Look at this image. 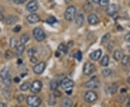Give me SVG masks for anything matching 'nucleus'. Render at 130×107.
I'll return each mask as SVG.
<instances>
[{
    "mask_svg": "<svg viewBox=\"0 0 130 107\" xmlns=\"http://www.w3.org/2000/svg\"><path fill=\"white\" fill-rule=\"evenodd\" d=\"M77 15V9L74 6H69L65 11L64 17L67 21H72Z\"/></svg>",
    "mask_w": 130,
    "mask_h": 107,
    "instance_id": "nucleus-1",
    "label": "nucleus"
},
{
    "mask_svg": "<svg viewBox=\"0 0 130 107\" xmlns=\"http://www.w3.org/2000/svg\"><path fill=\"white\" fill-rule=\"evenodd\" d=\"M27 104L32 107H38L41 104V99L38 96H29L27 98Z\"/></svg>",
    "mask_w": 130,
    "mask_h": 107,
    "instance_id": "nucleus-2",
    "label": "nucleus"
},
{
    "mask_svg": "<svg viewBox=\"0 0 130 107\" xmlns=\"http://www.w3.org/2000/svg\"><path fill=\"white\" fill-rule=\"evenodd\" d=\"M100 86V82L95 76L92 77L90 80H89L85 83V87L87 88H90V89L98 88Z\"/></svg>",
    "mask_w": 130,
    "mask_h": 107,
    "instance_id": "nucleus-3",
    "label": "nucleus"
},
{
    "mask_svg": "<svg viewBox=\"0 0 130 107\" xmlns=\"http://www.w3.org/2000/svg\"><path fill=\"white\" fill-rule=\"evenodd\" d=\"M33 35L37 41H42L46 38V35L44 33V31H43L41 28H34L33 31Z\"/></svg>",
    "mask_w": 130,
    "mask_h": 107,
    "instance_id": "nucleus-4",
    "label": "nucleus"
},
{
    "mask_svg": "<svg viewBox=\"0 0 130 107\" xmlns=\"http://www.w3.org/2000/svg\"><path fill=\"white\" fill-rule=\"evenodd\" d=\"M74 85H75L74 81L68 77H64L61 81V88L65 91L72 90V88L74 87Z\"/></svg>",
    "mask_w": 130,
    "mask_h": 107,
    "instance_id": "nucleus-5",
    "label": "nucleus"
},
{
    "mask_svg": "<svg viewBox=\"0 0 130 107\" xmlns=\"http://www.w3.org/2000/svg\"><path fill=\"white\" fill-rule=\"evenodd\" d=\"M42 87H43L42 82L38 80H36L31 85V88H31V91L33 93H34V94L38 93L39 92L41 91Z\"/></svg>",
    "mask_w": 130,
    "mask_h": 107,
    "instance_id": "nucleus-6",
    "label": "nucleus"
},
{
    "mask_svg": "<svg viewBox=\"0 0 130 107\" xmlns=\"http://www.w3.org/2000/svg\"><path fill=\"white\" fill-rule=\"evenodd\" d=\"M98 99V94L93 91H88L85 93V100L87 103H93Z\"/></svg>",
    "mask_w": 130,
    "mask_h": 107,
    "instance_id": "nucleus-7",
    "label": "nucleus"
},
{
    "mask_svg": "<svg viewBox=\"0 0 130 107\" xmlns=\"http://www.w3.org/2000/svg\"><path fill=\"white\" fill-rule=\"evenodd\" d=\"M95 70V66L94 64L90 62H87L84 64L83 67V72L86 75H90Z\"/></svg>",
    "mask_w": 130,
    "mask_h": 107,
    "instance_id": "nucleus-8",
    "label": "nucleus"
},
{
    "mask_svg": "<svg viewBox=\"0 0 130 107\" xmlns=\"http://www.w3.org/2000/svg\"><path fill=\"white\" fill-rule=\"evenodd\" d=\"M46 69V64L44 62H40L39 64H37L33 67V72L37 74L40 75L43 72V71Z\"/></svg>",
    "mask_w": 130,
    "mask_h": 107,
    "instance_id": "nucleus-9",
    "label": "nucleus"
},
{
    "mask_svg": "<svg viewBox=\"0 0 130 107\" xmlns=\"http://www.w3.org/2000/svg\"><path fill=\"white\" fill-rule=\"evenodd\" d=\"M27 10L30 12H34L36 11H37L38 9V2L36 0H32L30 2H28V4L26 6Z\"/></svg>",
    "mask_w": 130,
    "mask_h": 107,
    "instance_id": "nucleus-10",
    "label": "nucleus"
},
{
    "mask_svg": "<svg viewBox=\"0 0 130 107\" xmlns=\"http://www.w3.org/2000/svg\"><path fill=\"white\" fill-rule=\"evenodd\" d=\"M118 10H119V7L116 4H109L107 7L106 13H107L108 15L113 16L114 14L117 13Z\"/></svg>",
    "mask_w": 130,
    "mask_h": 107,
    "instance_id": "nucleus-11",
    "label": "nucleus"
},
{
    "mask_svg": "<svg viewBox=\"0 0 130 107\" xmlns=\"http://www.w3.org/2000/svg\"><path fill=\"white\" fill-rule=\"evenodd\" d=\"M87 21L90 25H96L99 23V18L95 14L92 13V14H90L87 17Z\"/></svg>",
    "mask_w": 130,
    "mask_h": 107,
    "instance_id": "nucleus-12",
    "label": "nucleus"
},
{
    "mask_svg": "<svg viewBox=\"0 0 130 107\" xmlns=\"http://www.w3.org/2000/svg\"><path fill=\"white\" fill-rule=\"evenodd\" d=\"M27 20L30 23H36L40 20V17L37 14L33 13L27 17Z\"/></svg>",
    "mask_w": 130,
    "mask_h": 107,
    "instance_id": "nucleus-13",
    "label": "nucleus"
},
{
    "mask_svg": "<svg viewBox=\"0 0 130 107\" xmlns=\"http://www.w3.org/2000/svg\"><path fill=\"white\" fill-rule=\"evenodd\" d=\"M101 54H102L101 50L100 49H98V50H95V51H94L93 52L90 54V57L93 61H97V60L99 59L100 57L101 56Z\"/></svg>",
    "mask_w": 130,
    "mask_h": 107,
    "instance_id": "nucleus-14",
    "label": "nucleus"
},
{
    "mask_svg": "<svg viewBox=\"0 0 130 107\" xmlns=\"http://www.w3.org/2000/svg\"><path fill=\"white\" fill-rule=\"evenodd\" d=\"M85 22V17L84 15L82 14V13H80V14H77L75 17V23L77 25V26L79 27H81Z\"/></svg>",
    "mask_w": 130,
    "mask_h": 107,
    "instance_id": "nucleus-15",
    "label": "nucleus"
},
{
    "mask_svg": "<svg viewBox=\"0 0 130 107\" xmlns=\"http://www.w3.org/2000/svg\"><path fill=\"white\" fill-rule=\"evenodd\" d=\"M25 46L24 44H18L17 46L16 47V52H15L16 55H17V56H21V55L23 54V52H25Z\"/></svg>",
    "mask_w": 130,
    "mask_h": 107,
    "instance_id": "nucleus-16",
    "label": "nucleus"
},
{
    "mask_svg": "<svg viewBox=\"0 0 130 107\" xmlns=\"http://www.w3.org/2000/svg\"><path fill=\"white\" fill-rule=\"evenodd\" d=\"M113 57L116 61H119L122 59L123 57V52L122 50H119V49H117L116 50L114 53L113 55Z\"/></svg>",
    "mask_w": 130,
    "mask_h": 107,
    "instance_id": "nucleus-17",
    "label": "nucleus"
},
{
    "mask_svg": "<svg viewBox=\"0 0 130 107\" xmlns=\"http://www.w3.org/2000/svg\"><path fill=\"white\" fill-rule=\"evenodd\" d=\"M117 90H118L117 85L112 84L111 85H110V86L108 87V89L106 90V93L113 95V94H114V93H116L117 92Z\"/></svg>",
    "mask_w": 130,
    "mask_h": 107,
    "instance_id": "nucleus-18",
    "label": "nucleus"
},
{
    "mask_svg": "<svg viewBox=\"0 0 130 107\" xmlns=\"http://www.w3.org/2000/svg\"><path fill=\"white\" fill-rule=\"evenodd\" d=\"M73 104L72 101L69 98H64L61 101V105L64 107H71Z\"/></svg>",
    "mask_w": 130,
    "mask_h": 107,
    "instance_id": "nucleus-19",
    "label": "nucleus"
},
{
    "mask_svg": "<svg viewBox=\"0 0 130 107\" xmlns=\"http://www.w3.org/2000/svg\"><path fill=\"white\" fill-rule=\"evenodd\" d=\"M17 21V17H15V16H8L6 18V23L7 25H11L15 24Z\"/></svg>",
    "mask_w": 130,
    "mask_h": 107,
    "instance_id": "nucleus-20",
    "label": "nucleus"
},
{
    "mask_svg": "<svg viewBox=\"0 0 130 107\" xmlns=\"http://www.w3.org/2000/svg\"><path fill=\"white\" fill-rule=\"evenodd\" d=\"M9 75H9V69L8 68V67H4V68H3V69H1V71L0 72V77H1V78L3 80V79H4L5 77H7Z\"/></svg>",
    "mask_w": 130,
    "mask_h": 107,
    "instance_id": "nucleus-21",
    "label": "nucleus"
},
{
    "mask_svg": "<svg viewBox=\"0 0 130 107\" xmlns=\"http://www.w3.org/2000/svg\"><path fill=\"white\" fill-rule=\"evenodd\" d=\"M29 39H30L29 35L27 34V33H24L20 38V44H25V43H27L29 41Z\"/></svg>",
    "mask_w": 130,
    "mask_h": 107,
    "instance_id": "nucleus-22",
    "label": "nucleus"
},
{
    "mask_svg": "<svg viewBox=\"0 0 130 107\" xmlns=\"http://www.w3.org/2000/svg\"><path fill=\"white\" fill-rule=\"evenodd\" d=\"M108 63H109V56L108 55H104L100 61V64L103 67H107Z\"/></svg>",
    "mask_w": 130,
    "mask_h": 107,
    "instance_id": "nucleus-23",
    "label": "nucleus"
},
{
    "mask_svg": "<svg viewBox=\"0 0 130 107\" xmlns=\"http://www.w3.org/2000/svg\"><path fill=\"white\" fill-rule=\"evenodd\" d=\"M121 60H122V64L124 66H127L130 64V57L127 55L123 56L122 59Z\"/></svg>",
    "mask_w": 130,
    "mask_h": 107,
    "instance_id": "nucleus-24",
    "label": "nucleus"
},
{
    "mask_svg": "<svg viewBox=\"0 0 130 107\" xmlns=\"http://www.w3.org/2000/svg\"><path fill=\"white\" fill-rule=\"evenodd\" d=\"M59 87V83L56 80H52L50 82V88L51 90L52 91H55V90H57Z\"/></svg>",
    "mask_w": 130,
    "mask_h": 107,
    "instance_id": "nucleus-25",
    "label": "nucleus"
},
{
    "mask_svg": "<svg viewBox=\"0 0 130 107\" xmlns=\"http://www.w3.org/2000/svg\"><path fill=\"white\" fill-rule=\"evenodd\" d=\"M112 74V70L111 69H105L101 72V75L104 77H109Z\"/></svg>",
    "mask_w": 130,
    "mask_h": 107,
    "instance_id": "nucleus-26",
    "label": "nucleus"
},
{
    "mask_svg": "<svg viewBox=\"0 0 130 107\" xmlns=\"http://www.w3.org/2000/svg\"><path fill=\"white\" fill-rule=\"evenodd\" d=\"M30 88H31V85H30V83H29L28 82H25V83L21 85L20 87V90L23 91H25L28 90Z\"/></svg>",
    "mask_w": 130,
    "mask_h": 107,
    "instance_id": "nucleus-27",
    "label": "nucleus"
},
{
    "mask_svg": "<svg viewBox=\"0 0 130 107\" xmlns=\"http://www.w3.org/2000/svg\"><path fill=\"white\" fill-rule=\"evenodd\" d=\"M68 48L67 46H65V44H60L59 46H58V50L60 51V52H64V53H67L68 52Z\"/></svg>",
    "mask_w": 130,
    "mask_h": 107,
    "instance_id": "nucleus-28",
    "label": "nucleus"
},
{
    "mask_svg": "<svg viewBox=\"0 0 130 107\" xmlns=\"http://www.w3.org/2000/svg\"><path fill=\"white\" fill-rule=\"evenodd\" d=\"M56 104V96L54 94H51L48 97V104L53 106Z\"/></svg>",
    "mask_w": 130,
    "mask_h": 107,
    "instance_id": "nucleus-29",
    "label": "nucleus"
},
{
    "mask_svg": "<svg viewBox=\"0 0 130 107\" xmlns=\"http://www.w3.org/2000/svg\"><path fill=\"white\" fill-rule=\"evenodd\" d=\"M9 45L12 48H16L17 45H18V43H17V40L15 38H12L10 39V41H9Z\"/></svg>",
    "mask_w": 130,
    "mask_h": 107,
    "instance_id": "nucleus-30",
    "label": "nucleus"
},
{
    "mask_svg": "<svg viewBox=\"0 0 130 107\" xmlns=\"http://www.w3.org/2000/svg\"><path fill=\"white\" fill-rule=\"evenodd\" d=\"M92 5L90 3V2H88V1H87L85 4H84V9L85 12H90V11H91L92 9Z\"/></svg>",
    "mask_w": 130,
    "mask_h": 107,
    "instance_id": "nucleus-31",
    "label": "nucleus"
},
{
    "mask_svg": "<svg viewBox=\"0 0 130 107\" xmlns=\"http://www.w3.org/2000/svg\"><path fill=\"white\" fill-rule=\"evenodd\" d=\"M2 81H3V83L6 86H9L10 84H11V81H12L11 76L9 75V76L7 77H5L4 79H3Z\"/></svg>",
    "mask_w": 130,
    "mask_h": 107,
    "instance_id": "nucleus-32",
    "label": "nucleus"
},
{
    "mask_svg": "<svg viewBox=\"0 0 130 107\" xmlns=\"http://www.w3.org/2000/svg\"><path fill=\"white\" fill-rule=\"evenodd\" d=\"M98 4L102 7H107L109 5V0H100Z\"/></svg>",
    "mask_w": 130,
    "mask_h": 107,
    "instance_id": "nucleus-33",
    "label": "nucleus"
},
{
    "mask_svg": "<svg viewBox=\"0 0 130 107\" xmlns=\"http://www.w3.org/2000/svg\"><path fill=\"white\" fill-rule=\"evenodd\" d=\"M4 56H5V58L7 59H12V58L13 57V53H12V52L10 51V50H7V51L5 52V54H4Z\"/></svg>",
    "mask_w": 130,
    "mask_h": 107,
    "instance_id": "nucleus-34",
    "label": "nucleus"
},
{
    "mask_svg": "<svg viewBox=\"0 0 130 107\" xmlns=\"http://www.w3.org/2000/svg\"><path fill=\"white\" fill-rule=\"evenodd\" d=\"M111 37V34L108 33H106V34H105L103 36V38L101 39V42L103 43V44H104V43H106L109 40V38Z\"/></svg>",
    "mask_w": 130,
    "mask_h": 107,
    "instance_id": "nucleus-35",
    "label": "nucleus"
},
{
    "mask_svg": "<svg viewBox=\"0 0 130 107\" xmlns=\"http://www.w3.org/2000/svg\"><path fill=\"white\" fill-rule=\"evenodd\" d=\"M74 57H75V58H76L78 61H80L81 60H82V58H83L82 52H80V51H78L76 54H74Z\"/></svg>",
    "mask_w": 130,
    "mask_h": 107,
    "instance_id": "nucleus-36",
    "label": "nucleus"
},
{
    "mask_svg": "<svg viewBox=\"0 0 130 107\" xmlns=\"http://www.w3.org/2000/svg\"><path fill=\"white\" fill-rule=\"evenodd\" d=\"M36 52V49H34V48H31V49H29V50L28 51V56H34V54Z\"/></svg>",
    "mask_w": 130,
    "mask_h": 107,
    "instance_id": "nucleus-37",
    "label": "nucleus"
},
{
    "mask_svg": "<svg viewBox=\"0 0 130 107\" xmlns=\"http://www.w3.org/2000/svg\"><path fill=\"white\" fill-rule=\"evenodd\" d=\"M46 22L48 23V24H54L56 22V19L54 17H48V18H47V20H46Z\"/></svg>",
    "mask_w": 130,
    "mask_h": 107,
    "instance_id": "nucleus-38",
    "label": "nucleus"
},
{
    "mask_svg": "<svg viewBox=\"0 0 130 107\" xmlns=\"http://www.w3.org/2000/svg\"><path fill=\"white\" fill-rule=\"evenodd\" d=\"M9 86H7V88H5L4 90V96L7 98V99H9V97H10V92L9 91V89H8L7 88Z\"/></svg>",
    "mask_w": 130,
    "mask_h": 107,
    "instance_id": "nucleus-39",
    "label": "nucleus"
},
{
    "mask_svg": "<svg viewBox=\"0 0 130 107\" xmlns=\"http://www.w3.org/2000/svg\"><path fill=\"white\" fill-rule=\"evenodd\" d=\"M114 47V41H111L110 43H108V50L109 51H111L112 49Z\"/></svg>",
    "mask_w": 130,
    "mask_h": 107,
    "instance_id": "nucleus-40",
    "label": "nucleus"
},
{
    "mask_svg": "<svg viewBox=\"0 0 130 107\" xmlns=\"http://www.w3.org/2000/svg\"><path fill=\"white\" fill-rule=\"evenodd\" d=\"M21 30V26L20 25H16L15 27L13 28V31L15 32V33H18V32H20Z\"/></svg>",
    "mask_w": 130,
    "mask_h": 107,
    "instance_id": "nucleus-41",
    "label": "nucleus"
},
{
    "mask_svg": "<svg viewBox=\"0 0 130 107\" xmlns=\"http://www.w3.org/2000/svg\"><path fill=\"white\" fill-rule=\"evenodd\" d=\"M24 99H25V97H24V96H23V94H20V95L17 96V101H18L19 103L23 102V101H24Z\"/></svg>",
    "mask_w": 130,
    "mask_h": 107,
    "instance_id": "nucleus-42",
    "label": "nucleus"
},
{
    "mask_svg": "<svg viewBox=\"0 0 130 107\" xmlns=\"http://www.w3.org/2000/svg\"><path fill=\"white\" fill-rule=\"evenodd\" d=\"M124 39L127 42H130V32H129L128 33H127L124 36Z\"/></svg>",
    "mask_w": 130,
    "mask_h": 107,
    "instance_id": "nucleus-43",
    "label": "nucleus"
},
{
    "mask_svg": "<svg viewBox=\"0 0 130 107\" xmlns=\"http://www.w3.org/2000/svg\"><path fill=\"white\" fill-rule=\"evenodd\" d=\"M15 4H23L24 2H25L27 0H13Z\"/></svg>",
    "mask_w": 130,
    "mask_h": 107,
    "instance_id": "nucleus-44",
    "label": "nucleus"
},
{
    "mask_svg": "<svg viewBox=\"0 0 130 107\" xmlns=\"http://www.w3.org/2000/svg\"><path fill=\"white\" fill-rule=\"evenodd\" d=\"M54 95L56 97H60L61 96V92H59L57 90H55L54 92Z\"/></svg>",
    "mask_w": 130,
    "mask_h": 107,
    "instance_id": "nucleus-45",
    "label": "nucleus"
},
{
    "mask_svg": "<svg viewBox=\"0 0 130 107\" xmlns=\"http://www.w3.org/2000/svg\"><path fill=\"white\" fill-rule=\"evenodd\" d=\"M31 61L32 63H36L37 61H38V59H37V58L36 57H35L34 56H31Z\"/></svg>",
    "mask_w": 130,
    "mask_h": 107,
    "instance_id": "nucleus-46",
    "label": "nucleus"
},
{
    "mask_svg": "<svg viewBox=\"0 0 130 107\" xmlns=\"http://www.w3.org/2000/svg\"><path fill=\"white\" fill-rule=\"evenodd\" d=\"M14 81L16 83H20V77H15V79H14Z\"/></svg>",
    "mask_w": 130,
    "mask_h": 107,
    "instance_id": "nucleus-47",
    "label": "nucleus"
},
{
    "mask_svg": "<svg viewBox=\"0 0 130 107\" xmlns=\"http://www.w3.org/2000/svg\"><path fill=\"white\" fill-rule=\"evenodd\" d=\"M7 107V104H4V103H0V107Z\"/></svg>",
    "mask_w": 130,
    "mask_h": 107,
    "instance_id": "nucleus-48",
    "label": "nucleus"
},
{
    "mask_svg": "<svg viewBox=\"0 0 130 107\" xmlns=\"http://www.w3.org/2000/svg\"><path fill=\"white\" fill-rule=\"evenodd\" d=\"M55 56H56V57H59V56H60V53H59V52H56Z\"/></svg>",
    "mask_w": 130,
    "mask_h": 107,
    "instance_id": "nucleus-49",
    "label": "nucleus"
},
{
    "mask_svg": "<svg viewBox=\"0 0 130 107\" xmlns=\"http://www.w3.org/2000/svg\"><path fill=\"white\" fill-rule=\"evenodd\" d=\"M17 63H18L19 64H22V63H23V60H22V59H18Z\"/></svg>",
    "mask_w": 130,
    "mask_h": 107,
    "instance_id": "nucleus-50",
    "label": "nucleus"
},
{
    "mask_svg": "<svg viewBox=\"0 0 130 107\" xmlns=\"http://www.w3.org/2000/svg\"><path fill=\"white\" fill-rule=\"evenodd\" d=\"M92 1L94 3H99L100 1V0H92Z\"/></svg>",
    "mask_w": 130,
    "mask_h": 107,
    "instance_id": "nucleus-51",
    "label": "nucleus"
},
{
    "mask_svg": "<svg viewBox=\"0 0 130 107\" xmlns=\"http://www.w3.org/2000/svg\"><path fill=\"white\" fill-rule=\"evenodd\" d=\"M127 107H130V98L129 101H128V103H127Z\"/></svg>",
    "mask_w": 130,
    "mask_h": 107,
    "instance_id": "nucleus-52",
    "label": "nucleus"
},
{
    "mask_svg": "<svg viewBox=\"0 0 130 107\" xmlns=\"http://www.w3.org/2000/svg\"><path fill=\"white\" fill-rule=\"evenodd\" d=\"M121 92H122V93H124V92H127V89H125V88H122V89L121 90Z\"/></svg>",
    "mask_w": 130,
    "mask_h": 107,
    "instance_id": "nucleus-53",
    "label": "nucleus"
},
{
    "mask_svg": "<svg viewBox=\"0 0 130 107\" xmlns=\"http://www.w3.org/2000/svg\"><path fill=\"white\" fill-rule=\"evenodd\" d=\"M127 83H128L129 84H130V77H129L128 79H127Z\"/></svg>",
    "mask_w": 130,
    "mask_h": 107,
    "instance_id": "nucleus-54",
    "label": "nucleus"
},
{
    "mask_svg": "<svg viewBox=\"0 0 130 107\" xmlns=\"http://www.w3.org/2000/svg\"><path fill=\"white\" fill-rule=\"evenodd\" d=\"M71 1H72V0H64V1H65L66 3H69Z\"/></svg>",
    "mask_w": 130,
    "mask_h": 107,
    "instance_id": "nucleus-55",
    "label": "nucleus"
}]
</instances>
